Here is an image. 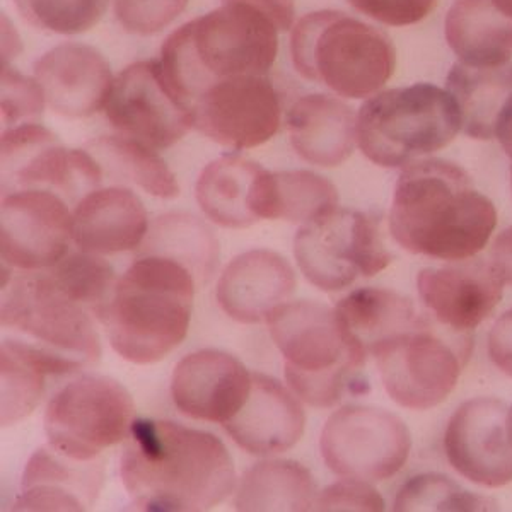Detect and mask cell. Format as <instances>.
I'll return each instance as SVG.
<instances>
[{
    "instance_id": "6da1fadb",
    "label": "cell",
    "mask_w": 512,
    "mask_h": 512,
    "mask_svg": "<svg viewBox=\"0 0 512 512\" xmlns=\"http://www.w3.org/2000/svg\"><path fill=\"white\" fill-rule=\"evenodd\" d=\"M120 477L140 511H209L236 485L234 461L216 434L171 420L135 419Z\"/></svg>"
},
{
    "instance_id": "7a4b0ae2",
    "label": "cell",
    "mask_w": 512,
    "mask_h": 512,
    "mask_svg": "<svg viewBox=\"0 0 512 512\" xmlns=\"http://www.w3.org/2000/svg\"><path fill=\"white\" fill-rule=\"evenodd\" d=\"M497 226V212L472 176L446 159H420L403 168L390 212L398 245L444 262L477 256Z\"/></svg>"
},
{
    "instance_id": "3957f363",
    "label": "cell",
    "mask_w": 512,
    "mask_h": 512,
    "mask_svg": "<svg viewBox=\"0 0 512 512\" xmlns=\"http://www.w3.org/2000/svg\"><path fill=\"white\" fill-rule=\"evenodd\" d=\"M279 30L263 12L241 2L173 31L161 48V67L176 98L192 108L221 79L265 76L279 50Z\"/></svg>"
},
{
    "instance_id": "277c9868",
    "label": "cell",
    "mask_w": 512,
    "mask_h": 512,
    "mask_svg": "<svg viewBox=\"0 0 512 512\" xmlns=\"http://www.w3.org/2000/svg\"><path fill=\"white\" fill-rule=\"evenodd\" d=\"M195 277L164 256H137L99 311L111 349L134 364L163 361L185 340Z\"/></svg>"
},
{
    "instance_id": "5b68a950",
    "label": "cell",
    "mask_w": 512,
    "mask_h": 512,
    "mask_svg": "<svg viewBox=\"0 0 512 512\" xmlns=\"http://www.w3.org/2000/svg\"><path fill=\"white\" fill-rule=\"evenodd\" d=\"M267 325L284 357L287 386L301 402L332 408L369 390L367 352L335 309L315 301L286 303L270 313Z\"/></svg>"
},
{
    "instance_id": "8992f818",
    "label": "cell",
    "mask_w": 512,
    "mask_h": 512,
    "mask_svg": "<svg viewBox=\"0 0 512 512\" xmlns=\"http://www.w3.org/2000/svg\"><path fill=\"white\" fill-rule=\"evenodd\" d=\"M291 55L304 79L350 99L378 93L396 69L390 36L338 11L311 12L299 19L292 30Z\"/></svg>"
},
{
    "instance_id": "52a82bcc",
    "label": "cell",
    "mask_w": 512,
    "mask_h": 512,
    "mask_svg": "<svg viewBox=\"0 0 512 512\" xmlns=\"http://www.w3.org/2000/svg\"><path fill=\"white\" fill-rule=\"evenodd\" d=\"M463 130L448 89L420 82L367 99L357 113V146L381 168H407L448 147Z\"/></svg>"
},
{
    "instance_id": "ba28073f",
    "label": "cell",
    "mask_w": 512,
    "mask_h": 512,
    "mask_svg": "<svg viewBox=\"0 0 512 512\" xmlns=\"http://www.w3.org/2000/svg\"><path fill=\"white\" fill-rule=\"evenodd\" d=\"M470 352V333L451 332L434 318L420 316L371 355L393 402L410 410H429L453 393Z\"/></svg>"
},
{
    "instance_id": "9c48e42d",
    "label": "cell",
    "mask_w": 512,
    "mask_h": 512,
    "mask_svg": "<svg viewBox=\"0 0 512 512\" xmlns=\"http://www.w3.org/2000/svg\"><path fill=\"white\" fill-rule=\"evenodd\" d=\"M94 320L96 316L72 299L48 270L19 272L2 280V326L84 366L101 357V340Z\"/></svg>"
},
{
    "instance_id": "30bf717a",
    "label": "cell",
    "mask_w": 512,
    "mask_h": 512,
    "mask_svg": "<svg viewBox=\"0 0 512 512\" xmlns=\"http://www.w3.org/2000/svg\"><path fill=\"white\" fill-rule=\"evenodd\" d=\"M135 420V405L117 379L84 374L62 386L45 410V434L55 451L77 461L123 443Z\"/></svg>"
},
{
    "instance_id": "8fae6325",
    "label": "cell",
    "mask_w": 512,
    "mask_h": 512,
    "mask_svg": "<svg viewBox=\"0 0 512 512\" xmlns=\"http://www.w3.org/2000/svg\"><path fill=\"white\" fill-rule=\"evenodd\" d=\"M294 256L309 284L326 292L374 277L391 263L379 222L344 207L303 224L294 238Z\"/></svg>"
},
{
    "instance_id": "7c38bea8",
    "label": "cell",
    "mask_w": 512,
    "mask_h": 512,
    "mask_svg": "<svg viewBox=\"0 0 512 512\" xmlns=\"http://www.w3.org/2000/svg\"><path fill=\"white\" fill-rule=\"evenodd\" d=\"M320 449L338 477L384 482L407 463L412 436L405 422L384 408L345 405L326 420Z\"/></svg>"
},
{
    "instance_id": "4fadbf2b",
    "label": "cell",
    "mask_w": 512,
    "mask_h": 512,
    "mask_svg": "<svg viewBox=\"0 0 512 512\" xmlns=\"http://www.w3.org/2000/svg\"><path fill=\"white\" fill-rule=\"evenodd\" d=\"M105 181L103 169L86 149H67L40 123H23L2 134V192L45 188L70 205Z\"/></svg>"
},
{
    "instance_id": "5bb4252c",
    "label": "cell",
    "mask_w": 512,
    "mask_h": 512,
    "mask_svg": "<svg viewBox=\"0 0 512 512\" xmlns=\"http://www.w3.org/2000/svg\"><path fill=\"white\" fill-rule=\"evenodd\" d=\"M106 118L120 134L163 151L193 128V111L169 88L159 60L128 65L113 82Z\"/></svg>"
},
{
    "instance_id": "9a60e30c",
    "label": "cell",
    "mask_w": 512,
    "mask_h": 512,
    "mask_svg": "<svg viewBox=\"0 0 512 512\" xmlns=\"http://www.w3.org/2000/svg\"><path fill=\"white\" fill-rule=\"evenodd\" d=\"M72 205L60 193L26 188L2 193L0 256L19 272L47 270L69 253Z\"/></svg>"
},
{
    "instance_id": "2e32d148",
    "label": "cell",
    "mask_w": 512,
    "mask_h": 512,
    "mask_svg": "<svg viewBox=\"0 0 512 512\" xmlns=\"http://www.w3.org/2000/svg\"><path fill=\"white\" fill-rule=\"evenodd\" d=\"M193 127L217 144L251 149L272 139L280 127L282 106L265 76H238L212 84L193 103Z\"/></svg>"
},
{
    "instance_id": "e0dca14e",
    "label": "cell",
    "mask_w": 512,
    "mask_h": 512,
    "mask_svg": "<svg viewBox=\"0 0 512 512\" xmlns=\"http://www.w3.org/2000/svg\"><path fill=\"white\" fill-rule=\"evenodd\" d=\"M507 410L502 400L478 396L460 405L449 419L444 451L461 477L489 489L512 482Z\"/></svg>"
},
{
    "instance_id": "ac0fdd59",
    "label": "cell",
    "mask_w": 512,
    "mask_h": 512,
    "mask_svg": "<svg viewBox=\"0 0 512 512\" xmlns=\"http://www.w3.org/2000/svg\"><path fill=\"white\" fill-rule=\"evenodd\" d=\"M417 289L432 318L454 333H472L504 296V282L494 265L477 256L424 268Z\"/></svg>"
},
{
    "instance_id": "d6986e66",
    "label": "cell",
    "mask_w": 512,
    "mask_h": 512,
    "mask_svg": "<svg viewBox=\"0 0 512 512\" xmlns=\"http://www.w3.org/2000/svg\"><path fill=\"white\" fill-rule=\"evenodd\" d=\"M251 374L234 355L197 350L176 364L171 396L176 408L190 419L226 424L245 405Z\"/></svg>"
},
{
    "instance_id": "ffe728a7",
    "label": "cell",
    "mask_w": 512,
    "mask_h": 512,
    "mask_svg": "<svg viewBox=\"0 0 512 512\" xmlns=\"http://www.w3.org/2000/svg\"><path fill=\"white\" fill-rule=\"evenodd\" d=\"M304 425L306 414L296 393L279 379L253 373L245 405L222 427L246 453L274 456L299 443Z\"/></svg>"
},
{
    "instance_id": "44dd1931",
    "label": "cell",
    "mask_w": 512,
    "mask_h": 512,
    "mask_svg": "<svg viewBox=\"0 0 512 512\" xmlns=\"http://www.w3.org/2000/svg\"><path fill=\"white\" fill-rule=\"evenodd\" d=\"M35 76L48 106L69 118L105 110L115 82L105 57L79 43H64L45 53L35 64Z\"/></svg>"
},
{
    "instance_id": "7402d4cb",
    "label": "cell",
    "mask_w": 512,
    "mask_h": 512,
    "mask_svg": "<svg viewBox=\"0 0 512 512\" xmlns=\"http://www.w3.org/2000/svg\"><path fill=\"white\" fill-rule=\"evenodd\" d=\"M296 272L272 250H251L233 258L217 282V303L229 318L245 325L267 321L296 292Z\"/></svg>"
},
{
    "instance_id": "603a6c76",
    "label": "cell",
    "mask_w": 512,
    "mask_h": 512,
    "mask_svg": "<svg viewBox=\"0 0 512 512\" xmlns=\"http://www.w3.org/2000/svg\"><path fill=\"white\" fill-rule=\"evenodd\" d=\"M149 231L146 207L122 185L96 188L72 209V243L93 255L135 251Z\"/></svg>"
},
{
    "instance_id": "cb8c5ba5",
    "label": "cell",
    "mask_w": 512,
    "mask_h": 512,
    "mask_svg": "<svg viewBox=\"0 0 512 512\" xmlns=\"http://www.w3.org/2000/svg\"><path fill=\"white\" fill-rule=\"evenodd\" d=\"M103 482V461L72 460L48 444L24 468L12 511H86L98 499Z\"/></svg>"
},
{
    "instance_id": "d4e9b609",
    "label": "cell",
    "mask_w": 512,
    "mask_h": 512,
    "mask_svg": "<svg viewBox=\"0 0 512 512\" xmlns=\"http://www.w3.org/2000/svg\"><path fill=\"white\" fill-rule=\"evenodd\" d=\"M84 367L82 362L43 349L30 340L4 338L0 347L2 425L16 424L28 417L47 395L50 379L79 373Z\"/></svg>"
},
{
    "instance_id": "484cf974",
    "label": "cell",
    "mask_w": 512,
    "mask_h": 512,
    "mask_svg": "<svg viewBox=\"0 0 512 512\" xmlns=\"http://www.w3.org/2000/svg\"><path fill=\"white\" fill-rule=\"evenodd\" d=\"M354 110L328 94H308L297 99L287 115L291 144L306 163L335 168L354 152Z\"/></svg>"
},
{
    "instance_id": "4316f807",
    "label": "cell",
    "mask_w": 512,
    "mask_h": 512,
    "mask_svg": "<svg viewBox=\"0 0 512 512\" xmlns=\"http://www.w3.org/2000/svg\"><path fill=\"white\" fill-rule=\"evenodd\" d=\"M267 169L238 154H226L212 161L200 173L195 187L200 209L219 226L229 229L250 227L256 216V197Z\"/></svg>"
},
{
    "instance_id": "83f0119b",
    "label": "cell",
    "mask_w": 512,
    "mask_h": 512,
    "mask_svg": "<svg viewBox=\"0 0 512 512\" xmlns=\"http://www.w3.org/2000/svg\"><path fill=\"white\" fill-rule=\"evenodd\" d=\"M444 31L461 64L499 67L512 62V19L490 0H454Z\"/></svg>"
},
{
    "instance_id": "f1b7e54d",
    "label": "cell",
    "mask_w": 512,
    "mask_h": 512,
    "mask_svg": "<svg viewBox=\"0 0 512 512\" xmlns=\"http://www.w3.org/2000/svg\"><path fill=\"white\" fill-rule=\"evenodd\" d=\"M318 487L306 466L292 460H265L239 478L236 511H315Z\"/></svg>"
},
{
    "instance_id": "f546056e",
    "label": "cell",
    "mask_w": 512,
    "mask_h": 512,
    "mask_svg": "<svg viewBox=\"0 0 512 512\" xmlns=\"http://www.w3.org/2000/svg\"><path fill=\"white\" fill-rule=\"evenodd\" d=\"M446 89L460 108L463 132L472 139H494L499 115L512 96V62L499 67L456 62L449 70Z\"/></svg>"
},
{
    "instance_id": "4dcf8cb0",
    "label": "cell",
    "mask_w": 512,
    "mask_h": 512,
    "mask_svg": "<svg viewBox=\"0 0 512 512\" xmlns=\"http://www.w3.org/2000/svg\"><path fill=\"white\" fill-rule=\"evenodd\" d=\"M137 256H164L181 263L204 287L219 267V241L202 219L192 214H164L149 224Z\"/></svg>"
},
{
    "instance_id": "1f68e13d",
    "label": "cell",
    "mask_w": 512,
    "mask_h": 512,
    "mask_svg": "<svg viewBox=\"0 0 512 512\" xmlns=\"http://www.w3.org/2000/svg\"><path fill=\"white\" fill-rule=\"evenodd\" d=\"M335 311L367 355L373 354L386 340L405 332L420 318L412 299L379 287L350 292L338 301Z\"/></svg>"
},
{
    "instance_id": "d6a6232c",
    "label": "cell",
    "mask_w": 512,
    "mask_h": 512,
    "mask_svg": "<svg viewBox=\"0 0 512 512\" xmlns=\"http://www.w3.org/2000/svg\"><path fill=\"white\" fill-rule=\"evenodd\" d=\"M86 151L98 161L105 180L132 183L152 197L176 198L180 187L173 171L156 149L127 135H105L89 140Z\"/></svg>"
},
{
    "instance_id": "836d02e7",
    "label": "cell",
    "mask_w": 512,
    "mask_h": 512,
    "mask_svg": "<svg viewBox=\"0 0 512 512\" xmlns=\"http://www.w3.org/2000/svg\"><path fill=\"white\" fill-rule=\"evenodd\" d=\"M337 207V187L323 176L304 169L274 173L272 221L306 224Z\"/></svg>"
},
{
    "instance_id": "e575fe53",
    "label": "cell",
    "mask_w": 512,
    "mask_h": 512,
    "mask_svg": "<svg viewBox=\"0 0 512 512\" xmlns=\"http://www.w3.org/2000/svg\"><path fill=\"white\" fill-rule=\"evenodd\" d=\"M47 270L72 299L84 304L98 320L99 311L117 284L115 270L103 256L77 250Z\"/></svg>"
},
{
    "instance_id": "d590c367",
    "label": "cell",
    "mask_w": 512,
    "mask_h": 512,
    "mask_svg": "<svg viewBox=\"0 0 512 512\" xmlns=\"http://www.w3.org/2000/svg\"><path fill=\"white\" fill-rule=\"evenodd\" d=\"M495 502L461 489L449 477L425 473L410 478L395 499L396 512L402 511H489Z\"/></svg>"
},
{
    "instance_id": "8d00e7d4",
    "label": "cell",
    "mask_w": 512,
    "mask_h": 512,
    "mask_svg": "<svg viewBox=\"0 0 512 512\" xmlns=\"http://www.w3.org/2000/svg\"><path fill=\"white\" fill-rule=\"evenodd\" d=\"M23 18L40 30L77 35L103 18L108 0H14Z\"/></svg>"
},
{
    "instance_id": "74e56055",
    "label": "cell",
    "mask_w": 512,
    "mask_h": 512,
    "mask_svg": "<svg viewBox=\"0 0 512 512\" xmlns=\"http://www.w3.org/2000/svg\"><path fill=\"white\" fill-rule=\"evenodd\" d=\"M188 0H115V16L125 30L154 35L185 11Z\"/></svg>"
},
{
    "instance_id": "f35d334b",
    "label": "cell",
    "mask_w": 512,
    "mask_h": 512,
    "mask_svg": "<svg viewBox=\"0 0 512 512\" xmlns=\"http://www.w3.org/2000/svg\"><path fill=\"white\" fill-rule=\"evenodd\" d=\"M43 91L38 82L19 76L18 72L4 67L2 70V122L7 128L38 123L43 111Z\"/></svg>"
},
{
    "instance_id": "ab89813d",
    "label": "cell",
    "mask_w": 512,
    "mask_h": 512,
    "mask_svg": "<svg viewBox=\"0 0 512 512\" xmlns=\"http://www.w3.org/2000/svg\"><path fill=\"white\" fill-rule=\"evenodd\" d=\"M315 511H384V501L373 485L357 478H342L318 494Z\"/></svg>"
},
{
    "instance_id": "60d3db41",
    "label": "cell",
    "mask_w": 512,
    "mask_h": 512,
    "mask_svg": "<svg viewBox=\"0 0 512 512\" xmlns=\"http://www.w3.org/2000/svg\"><path fill=\"white\" fill-rule=\"evenodd\" d=\"M439 0H349L355 11L386 26L420 23L436 9Z\"/></svg>"
},
{
    "instance_id": "b9f144b4",
    "label": "cell",
    "mask_w": 512,
    "mask_h": 512,
    "mask_svg": "<svg viewBox=\"0 0 512 512\" xmlns=\"http://www.w3.org/2000/svg\"><path fill=\"white\" fill-rule=\"evenodd\" d=\"M489 355L495 366L512 378V308L490 330Z\"/></svg>"
},
{
    "instance_id": "7bdbcfd3",
    "label": "cell",
    "mask_w": 512,
    "mask_h": 512,
    "mask_svg": "<svg viewBox=\"0 0 512 512\" xmlns=\"http://www.w3.org/2000/svg\"><path fill=\"white\" fill-rule=\"evenodd\" d=\"M222 2H241V4L255 7L267 18L272 19V23L279 31H289L294 24V14H296L294 0H222Z\"/></svg>"
},
{
    "instance_id": "ee69618b",
    "label": "cell",
    "mask_w": 512,
    "mask_h": 512,
    "mask_svg": "<svg viewBox=\"0 0 512 512\" xmlns=\"http://www.w3.org/2000/svg\"><path fill=\"white\" fill-rule=\"evenodd\" d=\"M490 263L494 265L504 286L512 287V226L494 239L490 248Z\"/></svg>"
},
{
    "instance_id": "f6af8a7d",
    "label": "cell",
    "mask_w": 512,
    "mask_h": 512,
    "mask_svg": "<svg viewBox=\"0 0 512 512\" xmlns=\"http://www.w3.org/2000/svg\"><path fill=\"white\" fill-rule=\"evenodd\" d=\"M494 139L499 140L502 149L506 151L507 156L512 161V96L507 101L504 110L499 115L497 125H495Z\"/></svg>"
},
{
    "instance_id": "bcb514c9",
    "label": "cell",
    "mask_w": 512,
    "mask_h": 512,
    "mask_svg": "<svg viewBox=\"0 0 512 512\" xmlns=\"http://www.w3.org/2000/svg\"><path fill=\"white\" fill-rule=\"evenodd\" d=\"M502 14H506L507 18L512 19V0H490Z\"/></svg>"
},
{
    "instance_id": "7dc6e473",
    "label": "cell",
    "mask_w": 512,
    "mask_h": 512,
    "mask_svg": "<svg viewBox=\"0 0 512 512\" xmlns=\"http://www.w3.org/2000/svg\"><path fill=\"white\" fill-rule=\"evenodd\" d=\"M507 436L512 444V407L507 410Z\"/></svg>"
},
{
    "instance_id": "c3c4849f",
    "label": "cell",
    "mask_w": 512,
    "mask_h": 512,
    "mask_svg": "<svg viewBox=\"0 0 512 512\" xmlns=\"http://www.w3.org/2000/svg\"><path fill=\"white\" fill-rule=\"evenodd\" d=\"M511 185H512V166H511Z\"/></svg>"
}]
</instances>
